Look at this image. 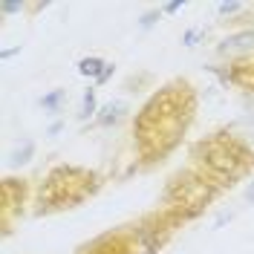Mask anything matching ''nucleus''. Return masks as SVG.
<instances>
[{"mask_svg": "<svg viewBox=\"0 0 254 254\" xmlns=\"http://www.w3.org/2000/svg\"><path fill=\"white\" fill-rule=\"evenodd\" d=\"M156 17H159V12H150V15H144V17H142V26H144V29H147V26H153V23H156Z\"/></svg>", "mask_w": 254, "mask_h": 254, "instance_id": "6", "label": "nucleus"}, {"mask_svg": "<svg viewBox=\"0 0 254 254\" xmlns=\"http://www.w3.org/2000/svg\"><path fill=\"white\" fill-rule=\"evenodd\" d=\"M110 75H113V66H107V69H104V75H101V78H98V84H104V81L110 78Z\"/></svg>", "mask_w": 254, "mask_h": 254, "instance_id": "8", "label": "nucleus"}, {"mask_svg": "<svg viewBox=\"0 0 254 254\" xmlns=\"http://www.w3.org/2000/svg\"><path fill=\"white\" fill-rule=\"evenodd\" d=\"M182 6H185V3H168V6H165V12H179Z\"/></svg>", "mask_w": 254, "mask_h": 254, "instance_id": "7", "label": "nucleus"}, {"mask_svg": "<svg viewBox=\"0 0 254 254\" xmlns=\"http://www.w3.org/2000/svg\"><path fill=\"white\" fill-rule=\"evenodd\" d=\"M64 90H55V93H49V95H44V98H41V104H44V110H49V113H55L58 110V104H61L64 101Z\"/></svg>", "mask_w": 254, "mask_h": 254, "instance_id": "2", "label": "nucleus"}, {"mask_svg": "<svg viewBox=\"0 0 254 254\" xmlns=\"http://www.w3.org/2000/svg\"><path fill=\"white\" fill-rule=\"evenodd\" d=\"M237 9H240V3H222L217 12H220V15H231V12H237Z\"/></svg>", "mask_w": 254, "mask_h": 254, "instance_id": "5", "label": "nucleus"}, {"mask_svg": "<svg viewBox=\"0 0 254 254\" xmlns=\"http://www.w3.org/2000/svg\"><path fill=\"white\" fill-rule=\"evenodd\" d=\"M246 196H249V202L254 205V182H252V188H249V193H246Z\"/></svg>", "mask_w": 254, "mask_h": 254, "instance_id": "9", "label": "nucleus"}, {"mask_svg": "<svg viewBox=\"0 0 254 254\" xmlns=\"http://www.w3.org/2000/svg\"><path fill=\"white\" fill-rule=\"evenodd\" d=\"M107 66H110V64H104L101 58H84V61L78 64V72H81V75H93V78L98 81L101 75H104V69H107Z\"/></svg>", "mask_w": 254, "mask_h": 254, "instance_id": "1", "label": "nucleus"}, {"mask_svg": "<svg viewBox=\"0 0 254 254\" xmlns=\"http://www.w3.org/2000/svg\"><path fill=\"white\" fill-rule=\"evenodd\" d=\"M95 113V90H87V93H84V101H81V119H90V116H93Z\"/></svg>", "mask_w": 254, "mask_h": 254, "instance_id": "3", "label": "nucleus"}, {"mask_svg": "<svg viewBox=\"0 0 254 254\" xmlns=\"http://www.w3.org/2000/svg\"><path fill=\"white\" fill-rule=\"evenodd\" d=\"M32 150H35V144H32V142H26V144H23V150H17V153H12V159H9V162H12V165H17V162H29L26 156H32Z\"/></svg>", "mask_w": 254, "mask_h": 254, "instance_id": "4", "label": "nucleus"}]
</instances>
